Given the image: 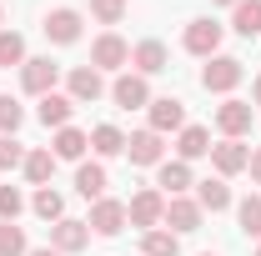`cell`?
I'll list each match as a JSON object with an SVG mask.
<instances>
[{
	"label": "cell",
	"instance_id": "41",
	"mask_svg": "<svg viewBox=\"0 0 261 256\" xmlns=\"http://www.w3.org/2000/svg\"><path fill=\"white\" fill-rule=\"evenodd\" d=\"M256 256H261V246H256Z\"/></svg>",
	"mask_w": 261,
	"mask_h": 256
},
{
	"label": "cell",
	"instance_id": "12",
	"mask_svg": "<svg viewBox=\"0 0 261 256\" xmlns=\"http://www.w3.org/2000/svg\"><path fill=\"white\" fill-rule=\"evenodd\" d=\"M146 116H151V131H156V136H171V131L186 126V100L181 96H151Z\"/></svg>",
	"mask_w": 261,
	"mask_h": 256
},
{
	"label": "cell",
	"instance_id": "40",
	"mask_svg": "<svg viewBox=\"0 0 261 256\" xmlns=\"http://www.w3.org/2000/svg\"><path fill=\"white\" fill-rule=\"evenodd\" d=\"M201 256H216V251H201Z\"/></svg>",
	"mask_w": 261,
	"mask_h": 256
},
{
	"label": "cell",
	"instance_id": "23",
	"mask_svg": "<svg viewBox=\"0 0 261 256\" xmlns=\"http://www.w3.org/2000/svg\"><path fill=\"white\" fill-rule=\"evenodd\" d=\"M231 31L241 40H256L261 35V0H236L231 5Z\"/></svg>",
	"mask_w": 261,
	"mask_h": 256
},
{
	"label": "cell",
	"instance_id": "16",
	"mask_svg": "<svg viewBox=\"0 0 261 256\" xmlns=\"http://www.w3.org/2000/svg\"><path fill=\"white\" fill-rule=\"evenodd\" d=\"M86 151H91V131H81V126H61L56 136H50V156L56 161H86Z\"/></svg>",
	"mask_w": 261,
	"mask_h": 256
},
{
	"label": "cell",
	"instance_id": "2",
	"mask_svg": "<svg viewBox=\"0 0 261 256\" xmlns=\"http://www.w3.org/2000/svg\"><path fill=\"white\" fill-rule=\"evenodd\" d=\"M251 126H256V106H251V100L226 96L216 106V131H221V141H241V136H251Z\"/></svg>",
	"mask_w": 261,
	"mask_h": 256
},
{
	"label": "cell",
	"instance_id": "10",
	"mask_svg": "<svg viewBox=\"0 0 261 256\" xmlns=\"http://www.w3.org/2000/svg\"><path fill=\"white\" fill-rule=\"evenodd\" d=\"M206 221V211L196 206V196H166V231H176V236H186V231H201Z\"/></svg>",
	"mask_w": 261,
	"mask_h": 256
},
{
	"label": "cell",
	"instance_id": "39",
	"mask_svg": "<svg viewBox=\"0 0 261 256\" xmlns=\"http://www.w3.org/2000/svg\"><path fill=\"white\" fill-rule=\"evenodd\" d=\"M211 5H236V0H211Z\"/></svg>",
	"mask_w": 261,
	"mask_h": 256
},
{
	"label": "cell",
	"instance_id": "31",
	"mask_svg": "<svg viewBox=\"0 0 261 256\" xmlns=\"http://www.w3.org/2000/svg\"><path fill=\"white\" fill-rule=\"evenodd\" d=\"M31 251V241H25V231L15 221H0V256H25Z\"/></svg>",
	"mask_w": 261,
	"mask_h": 256
},
{
	"label": "cell",
	"instance_id": "1",
	"mask_svg": "<svg viewBox=\"0 0 261 256\" xmlns=\"http://www.w3.org/2000/svg\"><path fill=\"white\" fill-rule=\"evenodd\" d=\"M241 75H246V65L236 61V56H211V61L201 65V91H211V96H231V91L241 86Z\"/></svg>",
	"mask_w": 261,
	"mask_h": 256
},
{
	"label": "cell",
	"instance_id": "11",
	"mask_svg": "<svg viewBox=\"0 0 261 256\" xmlns=\"http://www.w3.org/2000/svg\"><path fill=\"white\" fill-rule=\"evenodd\" d=\"M111 100H116L121 111H146V106H151V86H146V75L121 70V75L111 81Z\"/></svg>",
	"mask_w": 261,
	"mask_h": 256
},
{
	"label": "cell",
	"instance_id": "25",
	"mask_svg": "<svg viewBox=\"0 0 261 256\" xmlns=\"http://www.w3.org/2000/svg\"><path fill=\"white\" fill-rule=\"evenodd\" d=\"M25 181L31 186H50V176H56V156H50V146H35V151H25Z\"/></svg>",
	"mask_w": 261,
	"mask_h": 256
},
{
	"label": "cell",
	"instance_id": "29",
	"mask_svg": "<svg viewBox=\"0 0 261 256\" xmlns=\"http://www.w3.org/2000/svg\"><path fill=\"white\" fill-rule=\"evenodd\" d=\"M236 221H241V231L251 241H261V196H241L236 201Z\"/></svg>",
	"mask_w": 261,
	"mask_h": 256
},
{
	"label": "cell",
	"instance_id": "4",
	"mask_svg": "<svg viewBox=\"0 0 261 256\" xmlns=\"http://www.w3.org/2000/svg\"><path fill=\"white\" fill-rule=\"evenodd\" d=\"M126 221L136 226V231H156V226L166 221V196L156 191V186H146V191H136L126 201Z\"/></svg>",
	"mask_w": 261,
	"mask_h": 256
},
{
	"label": "cell",
	"instance_id": "13",
	"mask_svg": "<svg viewBox=\"0 0 261 256\" xmlns=\"http://www.w3.org/2000/svg\"><path fill=\"white\" fill-rule=\"evenodd\" d=\"M126 156H130V166H161L166 161V136H156L151 126L130 131L126 136Z\"/></svg>",
	"mask_w": 261,
	"mask_h": 256
},
{
	"label": "cell",
	"instance_id": "28",
	"mask_svg": "<svg viewBox=\"0 0 261 256\" xmlns=\"http://www.w3.org/2000/svg\"><path fill=\"white\" fill-rule=\"evenodd\" d=\"M20 70L25 65V35L20 31H0V70Z\"/></svg>",
	"mask_w": 261,
	"mask_h": 256
},
{
	"label": "cell",
	"instance_id": "35",
	"mask_svg": "<svg viewBox=\"0 0 261 256\" xmlns=\"http://www.w3.org/2000/svg\"><path fill=\"white\" fill-rule=\"evenodd\" d=\"M246 171H251V181L261 186V146H251V161H246Z\"/></svg>",
	"mask_w": 261,
	"mask_h": 256
},
{
	"label": "cell",
	"instance_id": "6",
	"mask_svg": "<svg viewBox=\"0 0 261 256\" xmlns=\"http://www.w3.org/2000/svg\"><path fill=\"white\" fill-rule=\"evenodd\" d=\"M65 96L75 100V106H96L100 96H111V86H106V75H100L96 65H75L65 75Z\"/></svg>",
	"mask_w": 261,
	"mask_h": 256
},
{
	"label": "cell",
	"instance_id": "8",
	"mask_svg": "<svg viewBox=\"0 0 261 256\" xmlns=\"http://www.w3.org/2000/svg\"><path fill=\"white\" fill-rule=\"evenodd\" d=\"M86 226H91V236H121L126 231V201H116V196H100V201H91V216H86Z\"/></svg>",
	"mask_w": 261,
	"mask_h": 256
},
{
	"label": "cell",
	"instance_id": "33",
	"mask_svg": "<svg viewBox=\"0 0 261 256\" xmlns=\"http://www.w3.org/2000/svg\"><path fill=\"white\" fill-rule=\"evenodd\" d=\"M25 166V146L20 136H0V171H20Z\"/></svg>",
	"mask_w": 261,
	"mask_h": 256
},
{
	"label": "cell",
	"instance_id": "22",
	"mask_svg": "<svg viewBox=\"0 0 261 256\" xmlns=\"http://www.w3.org/2000/svg\"><path fill=\"white\" fill-rule=\"evenodd\" d=\"M196 206H201V211H211V216H216V211H226V206H231V186L221 181V176L196 181Z\"/></svg>",
	"mask_w": 261,
	"mask_h": 256
},
{
	"label": "cell",
	"instance_id": "14",
	"mask_svg": "<svg viewBox=\"0 0 261 256\" xmlns=\"http://www.w3.org/2000/svg\"><path fill=\"white\" fill-rule=\"evenodd\" d=\"M246 161H251V146H246V141H216V146H211V166H216V176H221V181L241 176V171H246Z\"/></svg>",
	"mask_w": 261,
	"mask_h": 256
},
{
	"label": "cell",
	"instance_id": "36",
	"mask_svg": "<svg viewBox=\"0 0 261 256\" xmlns=\"http://www.w3.org/2000/svg\"><path fill=\"white\" fill-rule=\"evenodd\" d=\"M25 256H61V251H56V246H31Z\"/></svg>",
	"mask_w": 261,
	"mask_h": 256
},
{
	"label": "cell",
	"instance_id": "32",
	"mask_svg": "<svg viewBox=\"0 0 261 256\" xmlns=\"http://www.w3.org/2000/svg\"><path fill=\"white\" fill-rule=\"evenodd\" d=\"M31 201L20 186H0V221H20V211H25Z\"/></svg>",
	"mask_w": 261,
	"mask_h": 256
},
{
	"label": "cell",
	"instance_id": "20",
	"mask_svg": "<svg viewBox=\"0 0 261 256\" xmlns=\"http://www.w3.org/2000/svg\"><path fill=\"white\" fill-rule=\"evenodd\" d=\"M201 156H211V131L206 126H181L176 131V161H201Z\"/></svg>",
	"mask_w": 261,
	"mask_h": 256
},
{
	"label": "cell",
	"instance_id": "24",
	"mask_svg": "<svg viewBox=\"0 0 261 256\" xmlns=\"http://www.w3.org/2000/svg\"><path fill=\"white\" fill-rule=\"evenodd\" d=\"M91 151H96V161H111V156H126V131L121 126H96L91 131Z\"/></svg>",
	"mask_w": 261,
	"mask_h": 256
},
{
	"label": "cell",
	"instance_id": "7",
	"mask_svg": "<svg viewBox=\"0 0 261 256\" xmlns=\"http://www.w3.org/2000/svg\"><path fill=\"white\" fill-rule=\"evenodd\" d=\"M221 35H226V25H216L211 15H201V20H191V25H186L181 45H186L191 56H201V61H211V56H221Z\"/></svg>",
	"mask_w": 261,
	"mask_h": 256
},
{
	"label": "cell",
	"instance_id": "3",
	"mask_svg": "<svg viewBox=\"0 0 261 256\" xmlns=\"http://www.w3.org/2000/svg\"><path fill=\"white\" fill-rule=\"evenodd\" d=\"M40 31H45L50 45H75V40L86 35V15H81V10H70V5H56V10H45Z\"/></svg>",
	"mask_w": 261,
	"mask_h": 256
},
{
	"label": "cell",
	"instance_id": "30",
	"mask_svg": "<svg viewBox=\"0 0 261 256\" xmlns=\"http://www.w3.org/2000/svg\"><path fill=\"white\" fill-rule=\"evenodd\" d=\"M20 126H25V106H20L15 96L0 91V136H15Z\"/></svg>",
	"mask_w": 261,
	"mask_h": 256
},
{
	"label": "cell",
	"instance_id": "26",
	"mask_svg": "<svg viewBox=\"0 0 261 256\" xmlns=\"http://www.w3.org/2000/svg\"><path fill=\"white\" fill-rule=\"evenodd\" d=\"M31 211L40 216V221H50V226H56V221L65 216V196L56 191V186H35V196H31Z\"/></svg>",
	"mask_w": 261,
	"mask_h": 256
},
{
	"label": "cell",
	"instance_id": "15",
	"mask_svg": "<svg viewBox=\"0 0 261 256\" xmlns=\"http://www.w3.org/2000/svg\"><path fill=\"white\" fill-rule=\"evenodd\" d=\"M50 246H56L61 256L86 251V246H91V226H86V221H75V216H61V221L50 226Z\"/></svg>",
	"mask_w": 261,
	"mask_h": 256
},
{
	"label": "cell",
	"instance_id": "5",
	"mask_svg": "<svg viewBox=\"0 0 261 256\" xmlns=\"http://www.w3.org/2000/svg\"><path fill=\"white\" fill-rule=\"evenodd\" d=\"M56 81H61V65L50 61V56H25V65H20V91L25 96H50L56 91Z\"/></svg>",
	"mask_w": 261,
	"mask_h": 256
},
{
	"label": "cell",
	"instance_id": "17",
	"mask_svg": "<svg viewBox=\"0 0 261 256\" xmlns=\"http://www.w3.org/2000/svg\"><path fill=\"white\" fill-rule=\"evenodd\" d=\"M166 65H171V50H166L161 40H141V45H130V70H136V75L151 81V75H161Z\"/></svg>",
	"mask_w": 261,
	"mask_h": 256
},
{
	"label": "cell",
	"instance_id": "38",
	"mask_svg": "<svg viewBox=\"0 0 261 256\" xmlns=\"http://www.w3.org/2000/svg\"><path fill=\"white\" fill-rule=\"evenodd\" d=\"M0 31H5V5H0Z\"/></svg>",
	"mask_w": 261,
	"mask_h": 256
},
{
	"label": "cell",
	"instance_id": "34",
	"mask_svg": "<svg viewBox=\"0 0 261 256\" xmlns=\"http://www.w3.org/2000/svg\"><path fill=\"white\" fill-rule=\"evenodd\" d=\"M91 15L100 25H121L126 20V0H91Z\"/></svg>",
	"mask_w": 261,
	"mask_h": 256
},
{
	"label": "cell",
	"instance_id": "27",
	"mask_svg": "<svg viewBox=\"0 0 261 256\" xmlns=\"http://www.w3.org/2000/svg\"><path fill=\"white\" fill-rule=\"evenodd\" d=\"M141 256H181V236H176V231H166V226L141 231Z\"/></svg>",
	"mask_w": 261,
	"mask_h": 256
},
{
	"label": "cell",
	"instance_id": "19",
	"mask_svg": "<svg viewBox=\"0 0 261 256\" xmlns=\"http://www.w3.org/2000/svg\"><path fill=\"white\" fill-rule=\"evenodd\" d=\"M70 116H75V100H70V96H61V91L40 96V106H35V121H40L45 131H61V126H70Z\"/></svg>",
	"mask_w": 261,
	"mask_h": 256
},
{
	"label": "cell",
	"instance_id": "9",
	"mask_svg": "<svg viewBox=\"0 0 261 256\" xmlns=\"http://www.w3.org/2000/svg\"><path fill=\"white\" fill-rule=\"evenodd\" d=\"M91 65H96L100 75H106V70H126L130 65V45L116 31H100L96 40H91Z\"/></svg>",
	"mask_w": 261,
	"mask_h": 256
},
{
	"label": "cell",
	"instance_id": "18",
	"mask_svg": "<svg viewBox=\"0 0 261 256\" xmlns=\"http://www.w3.org/2000/svg\"><path fill=\"white\" fill-rule=\"evenodd\" d=\"M191 186H196V176H191L186 161H161L156 166V191L161 196H186Z\"/></svg>",
	"mask_w": 261,
	"mask_h": 256
},
{
	"label": "cell",
	"instance_id": "37",
	"mask_svg": "<svg viewBox=\"0 0 261 256\" xmlns=\"http://www.w3.org/2000/svg\"><path fill=\"white\" fill-rule=\"evenodd\" d=\"M251 106H261V75L251 81Z\"/></svg>",
	"mask_w": 261,
	"mask_h": 256
},
{
	"label": "cell",
	"instance_id": "21",
	"mask_svg": "<svg viewBox=\"0 0 261 256\" xmlns=\"http://www.w3.org/2000/svg\"><path fill=\"white\" fill-rule=\"evenodd\" d=\"M106 186H111V176H106L100 161H81V166H75V191L86 196V201H100Z\"/></svg>",
	"mask_w": 261,
	"mask_h": 256
}]
</instances>
